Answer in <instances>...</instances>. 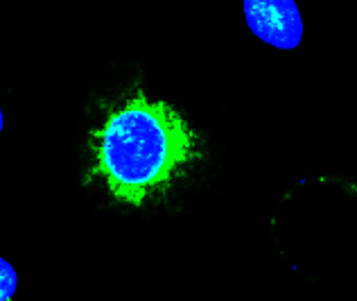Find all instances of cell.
Masks as SVG:
<instances>
[{"mask_svg": "<svg viewBox=\"0 0 357 301\" xmlns=\"http://www.w3.org/2000/svg\"><path fill=\"white\" fill-rule=\"evenodd\" d=\"M244 18L260 41L278 50H294L303 39V18L296 0H242Z\"/></svg>", "mask_w": 357, "mask_h": 301, "instance_id": "cell-2", "label": "cell"}, {"mask_svg": "<svg viewBox=\"0 0 357 301\" xmlns=\"http://www.w3.org/2000/svg\"><path fill=\"white\" fill-rule=\"evenodd\" d=\"M18 288V277L16 270L9 265V263L0 256V301H9L14 297Z\"/></svg>", "mask_w": 357, "mask_h": 301, "instance_id": "cell-3", "label": "cell"}, {"mask_svg": "<svg viewBox=\"0 0 357 301\" xmlns=\"http://www.w3.org/2000/svg\"><path fill=\"white\" fill-rule=\"evenodd\" d=\"M0 131H3V109H0Z\"/></svg>", "mask_w": 357, "mask_h": 301, "instance_id": "cell-4", "label": "cell"}, {"mask_svg": "<svg viewBox=\"0 0 357 301\" xmlns=\"http://www.w3.org/2000/svg\"><path fill=\"white\" fill-rule=\"evenodd\" d=\"M190 152V131L165 105L138 96L100 131V172L116 197L138 204Z\"/></svg>", "mask_w": 357, "mask_h": 301, "instance_id": "cell-1", "label": "cell"}]
</instances>
